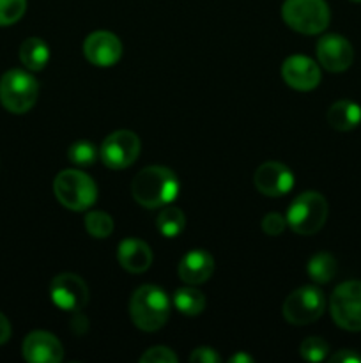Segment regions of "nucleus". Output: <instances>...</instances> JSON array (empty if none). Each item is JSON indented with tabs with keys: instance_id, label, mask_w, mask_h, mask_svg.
Returning <instances> with one entry per match:
<instances>
[{
	"instance_id": "obj_30",
	"label": "nucleus",
	"mask_w": 361,
	"mask_h": 363,
	"mask_svg": "<svg viewBox=\"0 0 361 363\" xmlns=\"http://www.w3.org/2000/svg\"><path fill=\"white\" fill-rule=\"evenodd\" d=\"M331 363H361V354L354 350H342L329 358Z\"/></svg>"
},
{
	"instance_id": "obj_23",
	"label": "nucleus",
	"mask_w": 361,
	"mask_h": 363,
	"mask_svg": "<svg viewBox=\"0 0 361 363\" xmlns=\"http://www.w3.org/2000/svg\"><path fill=\"white\" fill-rule=\"evenodd\" d=\"M99 158V149L91 140H78L67 149V160L76 167H91Z\"/></svg>"
},
{
	"instance_id": "obj_29",
	"label": "nucleus",
	"mask_w": 361,
	"mask_h": 363,
	"mask_svg": "<svg viewBox=\"0 0 361 363\" xmlns=\"http://www.w3.org/2000/svg\"><path fill=\"white\" fill-rule=\"evenodd\" d=\"M222 358L211 347H197L193 353L190 354L191 363H218Z\"/></svg>"
},
{
	"instance_id": "obj_2",
	"label": "nucleus",
	"mask_w": 361,
	"mask_h": 363,
	"mask_svg": "<svg viewBox=\"0 0 361 363\" xmlns=\"http://www.w3.org/2000/svg\"><path fill=\"white\" fill-rule=\"evenodd\" d=\"M131 321L144 332L163 328L170 315V300L158 286H142L133 293L130 301Z\"/></svg>"
},
{
	"instance_id": "obj_13",
	"label": "nucleus",
	"mask_w": 361,
	"mask_h": 363,
	"mask_svg": "<svg viewBox=\"0 0 361 363\" xmlns=\"http://www.w3.org/2000/svg\"><path fill=\"white\" fill-rule=\"evenodd\" d=\"M255 188L265 197H282L294 186V174L280 162H265L258 165L253 176Z\"/></svg>"
},
{
	"instance_id": "obj_20",
	"label": "nucleus",
	"mask_w": 361,
	"mask_h": 363,
	"mask_svg": "<svg viewBox=\"0 0 361 363\" xmlns=\"http://www.w3.org/2000/svg\"><path fill=\"white\" fill-rule=\"evenodd\" d=\"M336 269H338L336 259L331 254H328V252H319L306 264L308 275L317 284L331 282L336 275Z\"/></svg>"
},
{
	"instance_id": "obj_16",
	"label": "nucleus",
	"mask_w": 361,
	"mask_h": 363,
	"mask_svg": "<svg viewBox=\"0 0 361 363\" xmlns=\"http://www.w3.org/2000/svg\"><path fill=\"white\" fill-rule=\"evenodd\" d=\"M177 272H179L183 282L190 284V286H198V284L207 282L212 277L214 259L209 252L202 250V248H195V250H190L180 259Z\"/></svg>"
},
{
	"instance_id": "obj_4",
	"label": "nucleus",
	"mask_w": 361,
	"mask_h": 363,
	"mask_svg": "<svg viewBox=\"0 0 361 363\" xmlns=\"http://www.w3.org/2000/svg\"><path fill=\"white\" fill-rule=\"evenodd\" d=\"M328 201L319 191H303L287 211V225L301 236H311L324 227L328 220Z\"/></svg>"
},
{
	"instance_id": "obj_31",
	"label": "nucleus",
	"mask_w": 361,
	"mask_h": 363,
	"mask_svg": "<svg viewBox=\"0 0 361 363\" xmlns=\"http://www.w3.org/2000/svg\"><path fill=\"white\" fill-rule=\"evenodd\" d=\"M9 337H11V325H9V321H7L6 315L0 312V346L7 342V340H9Z\"/></svg>"
},
{
	"instance_id": "obj_26",
	"label": "nucleus",
	"mask_w": 361,
	"mask_h": 363,
	"mask_svg": "<svg viewBox=\"0 0 361 363\" xmlns=\"http://www.w3.org/2000/svg\"><path fill=\"white\" fill-rule=\"evenodd\" d=\"M27 11V0H0V27H9L21 20Z\"/></svg>"
},
{
	"instance_id": "obj_7",
	"label": "nucleus",
	"mask_w": 361,
	"mask_h": 363,
	"mask_svg": "<svg viewBox=\"0 0 361 363\" xmlns=\"http://www.w3.org/2000/svg\"><path fill=\"white\" fill-rule=\"evenodd\" d=\"M331 318L340 328L361 332V282L349 280L333 291L329 300Z\"/></svg>"
},
{
	"instance_id": "obj_17",
	"label": "nucleus",
	"mask_w": 361,
	"mask_h": 363,
	"mask_svg": "<svg viewBox=\"0 0 361 363\" xmlns=\"http://www.w3.org/2000/svg\"><path fill=\"white\" fill-rule=\"evenodd\" d=\"M119 264L130 273H144L152 264V250L145 241L127 238L119 243L117 248Z\"/></svg>"
},
{
	"instance_id": "obj_3",
	"label": "nucleus",
	"mask_w": 361,
	"mask_h": 363,
	"mask_svg": "<svg viewBox=\"0 0 361 363\" xmlns=\"http://www.w3.org/2000/svg\"><path fill=\"white\" fill-rule=\"evenodd\" d=\"M53 194L64 208L71 211H85L98 201V186L85 172L66 169L53 181Z\"/></svg>"
},
{
	"instance_id": "obj_11",
	"label": "nucleus",
	"mask_w": 361,
	"mask_h": 363,
	"mask_svg": "<svg viewBox=\"0 0 361 363\" xmlns=\"http://www.w3.org/2000/svg\"><path fill=\"white\" fill-rule=\"evenodd\" d=\"M84 53L94 66H115L122 57V43L115 34L108 30H96L84 41Z\"/></svg>"
},
{
	"instance_id": "obj_10",
	"label": "nucleus",
	"mask_w": 361,
	"mask_h": 363,
	"mask_svg": "<svg viewBox=\"0 0 361 363\" xmlns=\"http://www.w3.org/2000/svg\"><path fill=\"white\" fill-rule=\"evenodd\" d=\"M50 298L60 311L78 312L87 305L88 287L81 277L74 273H60L52 280Z\"/></svg>"
},
{
	"instance_id": "obj_15",
	"label": "nucleus",
	"mask_w": 361,
	"mask_h": 363,
	"mask_svg": "<svg viewBox=\"0 0 361 363\" xmlns=\"http://www.w3.org/2000/svg\"><path fill=\"white\" fill-rule=\"evenodd\" d=\"M23 358L30 363H59L64 358V350L60 340L53 333L32 332L23 340Z\"/></svg>"
},
{
	"instance_id": "obj_5",
	"label": "nucleus",
	"mask_w": 361,
	"mask_h": 363,
	"mask_svg": "<svg viewBox=\"0 0 361 363\" xmlns=\"http://www.w3.org/2000/svg\"><path fill=\"white\" fill-rule=\"evenodd\" d=\"M282 18L292 30L314 35L328 28L331 13L326 0H285Z\"/></svg>"
},
{
	"instance_id": "obj_32",
	"label": "nucleus",
	"mask_w": 361,
	"mask_h": 363,
	"mask_svg": "<svg viewBox=\"0 0 361 363\" xmlns=\"http://www.w3.org/2000/svg\"><path fill=\"white\" fill-rule=\"evenodd\" d=\"M230 363H253V358L250 354H244V353H237L230 358Z\"/></svg>"
},
{
	"instance_id": "obj_12",
	"label": "nucleus",
	"mask_w": 361,
	"mask_h": 363,
	"mask_svg": "<svg viewBox=\"0 0 361 363\" xmlns=\"http://www.w3.org/2000/svg\"><path fill=\"white\" fill-rule=\"evenodd\" d=\"M317 59L324 69L342 73L354 60L353 45L340 34H326L317 43Z\"/></svg>"
},
{
	"instance_id": "obj_27",
	"label": "nucleus",
	"mask_w": 361,
	"mask_h": 363,
	"mask_svg": "<svg viewBox=\"0 0 361 363\" xmlns=\"http://www.w3.org/2000/svg\"><path fill=\"white\" fill-rule=\"evenodd\" d=\"M140 362L142 363H176L177 354L173 353L170 347L156 346L145 351V353L140 357Z\"/></svg>"
},
{
	"instance_id": "obj_19",
	"label": "nucleus",
	"mask_w": 361,
	"mask_h": 363,
	"mask_svg": "<svg viewBox=\"0 0 361 363\" xmlns=\"http://www.w3.org/2000/svg\"><path fill=\"white\" fill-rule=\"evenodd\" d=\"M20 60L27 69L41 71L50 60V48L41 38H28L20 46Z\"/></svg>"
},
{
	"instance_id": "obj_8",
	"label": "nucleus",
	"mask_w": 361,
	"mask_h": 363,
	"mask_svg": "<svg viewBox=\"0 0 361 363\" xmlns=\"http://www.w3.org/2000/svg\"><path fill=\"white\" fill-rule=\"evenodd\" d=\"M324 307L326 298L322 291L315 286H304L287 296L283 303V318L290 325H310L321 318Z\"/></svg>"
},
{
	"instance_id": "obj_28",
	"label": "nucleus",
	"mask_w": 361,
	"mask_h": 363,
	"mask_svg": "<svg viewBox=\"0 0 361 363\" xmlns=\"http://www.w3.org/2000/svg\"><path fill=\"white\" fill-rule=\"evenodd\" d=\"M287 227V218L282 216L280 213H269L262 218V230H264L268 236H280V234L285 230Z\"/></svg>"
},
{
	"instance_id": "obj_21",
	"label": "nucleus",
	"mask_w": 361,
	"mask_h": 363,
	"mask_svg": "<svg viewBox=\"0 0 361 363\" xmlns=\"http://www.w3.org/2000/svg\"><path fill=\"white\" fill-rule=\"evenodd\" d=\"M173 307L184 315H198L205 308V296L195 287H180L173 293Z\"/></svg>"
},
{
	"instance_id": "obj_22",
	"label": "nucleus",
	"mask_w": 361,
	"mask_h": 363,
	"mask_svg": "<svg viewBox=\"0 0 361 363\" xmlns=\"http://www.w3.org/2000/svg\"><path fill=\"white\" fill-rule=\"evenodd\" d=\"M186 225V216L179 208L166 204V208L161 209V213L156 218V227L165 238H177L184 230Z\"/></svg>"
},
{
	"instance_id": "obj_1",
	"label": "nucleus",
	"mask_w": 361,
	"mask_h": 363,
	"mask_svg": "<svg viewBox=\"0 0 361 363\" xmlns=\"http://www.w3.org/2000/svg\"><path fill=\"white\" fill-rule=\"evenodd\" d=\"M180 190L179 179L166 167L151 165L142 169L131 183V194L140 206L147 209L161 208L177 199Z\"/></svg>"
},
{
	"instance_id": "obj_33",
	"label": "nucleus",
	"mask_w": 361,
	"mask_h": 363,
	"mask_svg": "<svg viewBox=\"0 0 361 363\" xmlns=\"http://www.w3.org/2000/svg\"><path fill=\"white\" fill-rule=\"evenodd\" d=\"M353 2H361V0H353Z\"/></svg>"
},
{
	"instance_id": "obj_9",
	"label": "nucleus",
	"mask_w": 361,
	"mask_h": 363,
	"mask_svg": "<svg viewBox=\"0 0 361 363\" xmlns=\"http://www.w3.org/2000/svg\"><path fill=\"white\" fill-rule=\"evenodd\" d=\"M140 138L130 130L110 133L99 147V158L108 169L122 170L133 165L140 156Z\"/></svg>"
},
{
	"instance_id": "obj_6",
	"label": "nucleus",
	"mask_w": 361,
	"mask_h": 363,
	"mask_svg": "<svg viewBox=\"0 0 361 363\" xmlns=\"http://www.w3.org/2000/svg\"><path fill=\"white\" fill-rule=\"evenodd\" d=\"M39 84L23 69H9L0 78V103L11 113H27L35 105Z\"/></svg>"
},
{
	"instance_id": "obj_18",
	"label": "nucleus",
	"mask_w": 361,
	"mask_h": 363,
	"mask_svg": "<svg viewBox=\"0 0 361 363\" xmlns=\"http://www.w3.org/2000/svg\"><path fill=\"white\" fill-rule=\"evenodd\" d=\"M329 126L338 131H350L360 126L361 123V106L350 99H340L333 103L328 110Z\"/></svg>"
},
{
	"instance_id": "obj_14",
	"label": "nucleus",
	"mask_w": 361,
	"mask_h": 363,
	"mask_svg": "<svg viewBox=\"0 0 361 363\" xmlns=\"http://www.w3.org/2000/svg\"><path fill=\"white\" fill-rule=\"evenodd\" d=\"M282 77L296 91H314L321 84V67L306 55H290L283 62Z\"/></svg>"
},
{
	"instance_id": "obj_25",
	"label": "nucleus",
	"mask_w": 361,
	"mask_h": 363,
	"mask_svg": "<svg viewBox=\"0 0 361 363\" xmlns=\"http://www.w3.org/2000/svg\"><path fill=\"white\" fill-rule=\"evenodd\" d=\"M299 353L301 358L306 362H322L328 357L329 344L326 342L324 339H321V337H308V339H304L303 344H301Z\"/></svg>"
},
{
	"instance_id": "obj_24",
	"label": "nucleus",
	"mask_w": 361,
	"mask_h": 363,
	"mask_svg": "<svg viewBox=\"0 0 361 363\" xmlns=\"http://www.w3.org/2000/svg\"><path fill=\"white\" fill-rule=\"evenodd\" d=\"M85 229L92 238L105 240L113 233V220L105 211H91L85 216Z\"/></svg>"
}]
</instances>
